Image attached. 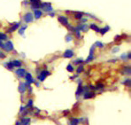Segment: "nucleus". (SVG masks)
I'll return each mask as SVG.
<instances>
[{
  "label": "nucleus",
  "mask_w": 131,
  "mask_h": 125,
  "mask_svg": "<svg viewBox=\"0 0 131 125\" xmlns=\"http://www.w3.org/2000/svg\"><path fill=\"white\" fill-rule=\"evenodd\" d=\"M2 48H4V49H5V51H7V52L13 50V42H12V41H7L5 44H3Z\"/></svg>",
  "instance_id": "1"
},
{
  "label": "nucleus",
  "mask_w": 131,
  "mask_h": 125,
  "mask_svg": "<svg viewBox=\"0 0 131 125\" xmlns=\"http://www.w3.org/2000/svg\"><path fill=\"white\" fill-rule=\"evenodd\" d=\"M23 21L27 23H29V22L33 21V14L31 13H27L23 17Z\"/></svg>",
  "instance_id": "2"
},
{
  "label": "nucleus",
  "mask_w": 131,
  "mask_h": 125,
  "mask_svg": "<svg viewBox=\"0 0 131 125\" xmlns=\"http://www.w3.org/2000/svg\"><path fill=\"white\" fill-rule=\"evenodd\" d=\"M50 75V72L49 71H47V70H43L42 72H41V74L39 75V76H38V79L40 80L41 82L44 81V79L46 78L47 75Z\"/></svg>",
  "instance_id": "3"
},
{
  "label": "nucleus",
  "mask_w": 131,
  "mask_h": 125,
  "mask_svg": "<svg viewBox=\"0 0 131 125\" xmlns=\"http://www.w3.org/2000/svg\"><path fill=\"white\" fill-rule=\"evenodd\" d=\"M58 20H59V21L60 22L63 26L68 25V20H67V18H66L65 16H59V18H58Z\"/></svg>",
  "instance_id": "4"
},
{
  "label": "nucleus",
  "mask_w": 131,
  "mask_h": 125,
  "mask_svg": "<svg viewBox=\"0 0 131 125\" xmlns=\"http://www.w3.org/2000/svg\"><path fill=\"white\" fill-rule=\"evenodd\" d=\"M30 2L32 4V8L33 9H36L39 8L41 5V1L40 0H30Z\"/></svg>",
  "instance_id": "5"
},
{
  "label": "nucleus",
  "mask_w": 131,
  "mask_h": 125,
  "mask_svg": "<svg viewBox=\"0 0 131 125\" xmlns=\"http://www.w3.org/2000/svg\"><path fill=\"white\" fill-rule=\"evenodd\" d=\"M16 75H18L19 77H23L26 75V70L23 68H19L18 70H16Z\"/></svg>",
  "instance_id": "6"
},
{
  "label": "nucleus",
  "mask_w": 131,
  "mask_h": 125,
  "mask_svg": "<svg viewBox=\"0 0 131 125\" xmlns=\"http://www.w3.org/2000/svg\"><path fill=\"white\" fill-rule=\"evenodd\" d=\"M25 75H26V80H27V83H28V84H30V83H35V80L33 79V77H32L31 74L28 73V74Z\"/></svg>",
  "instance_id": "7"
},
{
  "label": "nucleus",
  "mask_w": 131,
  "mask_h": 125,
  "mask_svg": "<svg viewBox=\"0 0 131 125\" xmlns=\"http://www.w3.org/2000/svg\"><path fill=\"white\" fill-rule=\"evenodd\" d=\"M74 56V52L72 50H66L63 54L64 58H72Z\"/></svg>",
  "instance_id": "8"
},
{
  "label": "nucleus",
  "mask_w": 131,
  "mask_h": 125,
  "mask_svg": "<svg viewBox=\"0 0 131 125\" xmlns=\"http://www.w3.org/2000/svg\"><path fill=\"white\" fill-rule=\"evenodd\" d=\"M83 97H84L85 99H91V98H94V97H95V93H93V92H89V91H87V92H85V93H84Z\"/></svg>",
  "instance_id": "9"
},
{
  "label": "nucleus",
  "mask_w": 131,
  "mask_h": 125,
  "mask_svg": "<svg viewBox=\"0 0 131 125\" xmlns=\"http://www.w3.org/2000/svg\"><path fill=\"white\" fill-rule=\"evenodd\" d=\"M26 86H27L26 83H20V86H19L20 92H21V93L25 92L26 91Z\"/></svg>",
  "instance_id": "10"
},
{
  "label": "nucleus",
  "mask_w": 131,
  "mask_h": 125,
  "mask_svg": "<svg viewBox=\"0 0 131 125\" xmlns=\"http://www.w3.org/2000/svg\"><path fill=\"white\" fill-rule=\"evenodd\" d=\"M94 47L95 46H92V48L91 49V52H90V56L88 57L87 60H86V62H90L91 60L93 59V53H94Z\"/></svg>",
  "instance_id": "11"
},
{
  "label": "nucleus",
  "mask_w": 131,
  "mask_h": 125,
  "mask_svg": "<svg viewBox=\"0 0 131 125\" xmlns=\"http://www.w3.org/2000/svg\"><path fill=\"white\" fill-rule=\"evenodd\" d=\"M42 14H43V13H42V11L35 9V19H40Z\"/></svg>",
  "instance_id": "12"
},
{
  "label": "nucleus",
  "mask_w": 131,
  "mask_h": 125,
  "mask_svg": "<svg viewBox=\"0 0 131 125\" xmlns=\"http://www.w3.org/2000/svg\"><path fill=\"white\" fill-rule=\"evenodd\" d=\"M29 122H30V119L26 117V118H23L21 120V124L22 125H29Z\"/></svg>",
  "instance_id": "13"
},
{
  "label": "nucleus",
  "mask_w": 131,
  "mask_h": 125,
  "mask_svg": "<svg viewBox=\"0 0 131 125\" xmlns=\"http://www.w3.org/2000/svg\"><path fill=\"white\" fill-rule=\"evenodd\" d=\"M79 123V120L76 118H73L71 119V121L69 122V125H77Z\"/></svg>",
  "instance_id": "14"
},
{
  "label": "nucleus",
  "mask_w": 131,
  "mask_h": 125,
  "mask_svg": "<svg viewBox=\"0 0 131 125\" xmlns=\"http://www.w3.org/2000/svg\"><path fill=\"white\" fill-rule=\"evenodd\" d=\"M20 23H15V25L13 26L12 28H10L9 30H8V32H13V31H14V30H16V29L20 27Z\"/></svg>",
  "instance_id": "15"
},
{
  "label": "nucleus",
  "mask_w": 131,
  "mask_h": 125,
  "mask_svg": "<svg viewBox=\"0 0 131 125\" xmlns=\"http://www.w3.org/2000/svg\"><path fill=\"white\" fill-rule=\"evenodd\" d=\"M84 91V88L83 87H81V84L79 85V88H78V90H77V91H76V95L77 96H79V95H81L82 92Z\"/></svg>",
  "instance_id": "16"
},
{
  "label": "nucleus",
  "mask_w": 131,
  "mask_h": 125,
  "mask_svg": "<svg viewBox=\"0 0 131 125\" xmlns=\"http://www.w3.org/2000/svg\"><path fill=\"white\" fill-rule=\"evenodd\" d=\"M110 29V28L107 26V27H105V28H103L102 29H99V32L101 33V35H105V33H106V32L108 31Z\"/></svg>",
  "instance_id": "17"
},
{
  "label": "nucleus",
  "mask_w": 131,
  "mask_h": 125,
  "mask_svg": "<svg viewBox=\"0 0 131 125\" xmlns=\"http://www.w3.org/2000/svg\"><path fill=\"white\" fill-rule=\"evenodd\" d=\"M12 63H13V67H20L21 66V61H20V60H13Z\"/></svg>",
  "instance_id": "18"
},
{
  "label": "nucleus",
  "mask_w": 131,
  "mask_h": 125,
  "mask_svg": "<svg viewBox=\"0 0 131 125\" xmlns=\"http://www.w3.org/2000/svg\"><path fill=\"white\" fill-rule=\"evenodd\" d=\"M91 28H92V29H94V30H95L96 32H99V28H97V26L96 25V24H91Z\"/></svg>",
  "instance_id": "19"
},
{
  "label": "nucleus",
  "mask_w": 131,
  "mask_h": 125,
  "mask_svg": "<svg viewBox=\"0 0 131 125\" xmlns=\"http://www.w3.org/2000/svg\"><path fill=\"white\" fill-rule=\"evenodd\" d=\"M26 28H27V26H23V27H21V28H20V30H19L20 34V35L24 34V31L26 30Z\"/></svg>",
  "instance_id": "20"
},
{
  "label": "nucleus",
  "mask_w": 131,
  "mask_h": 125,
  "mask_svg": "<svg viewBox=\"0 0 131 125\" xmlns=\"http://www.w3.org/2000/svg\"><path fill=\"white\" fill-rule=\"evenodd\" d=\"M7 36L6 35L3 34V33H0V40H6Z\"/></svg>",
  "instance_id": "21"
},
{
  "label": "nucleus",
  "mask_w": 131,
  "mask_h": 125,
  "mask_svg": "<svg viewBox=\"0 0 131 125\" xmlns=\"http://www.w3.org/2000/svg\"><path fill=\"white\" fill-rule=\"evenodd\" d=\"M5 67H6L7 68H9V69H13V63L12 62H8L7 64H5Z\"/></svg>",
  "instance_id": "22"
},
{
  "label": "nucleus",
  "mask_w": 131,
  "mask_h": 125,
  "mask_svg": "<svg viewBox=\"0 0 131 125\" xmlns=\"http://www.w3.org/2000/svg\"><path fill=\"white\" fill-rule=\"evenodd\" d=\"M66 69H67V71H69V72H73V71H74V68H73L71 65H68V66L66 67Z\"/></svg>",
  "instance_id": "23"
},
{
  "label": "nucleus",
  "mask_w": 131,
  "mask_h": 125,
  "mask_svg": "<svg viewBox=\"0 0 131 125\" xmlns=\"http://www.w3.org/2000/svg\"><path fill=\"white\" fill-rule=\"evenodd\" d=\"M82 15H83V13H77L76 15H75V18L76 19H81V17H82Z\"/></svg>",
  "instance_id": "24"
},
{
  "label": "nucleus",
  "mask_w": 131,
  "mask_h": 125,
  "mask_svg": "<svg viewBox=\"0 0 131 125\" xmlns=\"http://www.w3.org/2000/svg\"><path fill=\"white\" fill-rule=\"evenodd\" d=\"M72 36H66V42H70V41H72Z\"/></svg>",
  "instance_id": "25"
},
{
  "label": "nucleus",
  "mask_w": 131,
  "mask_h": 125,
  "mask_svg": "<svg viewBox=\"0 0 131 125\" xmlns=\"http://www.w3.org/2000/svg\"><path fill=\"white\" fill-rule=\"evenodd\" d=\"M82 70H83V67H82V66H80L78 68H77V73H78V74H80V73H81Z\"/></svg>",
  "instance_id": "26"
},
{
  "label": "nucleus",
  "mask_w": 131,
  "mask_h": 125,
  "mask_svg": "<svg viewBox=\"0 0 131 125\" xmlns=\"http://www.w3.org/2000/svg\"><path fill=\"white\" fill-rule=\"evenodd\" d=\"M96 46H98L100 47V48H102V47L104 46V44H102V43H100V42H97V43H96Z\"/></svg>",
  "instance_id": "27"
},
{
  "label": "nucleus",
  "mask_w": 131,
  "mask_h": 125,
  "mask_svg": "<svg viewBox=\"0 0 131 125\" xmlns=\"http://www.w3.org/2000/svg\"><path fill=\"white\" fill-rule=\"evenodd\" d=\"M74 62H75V64H80V63L83 62V60H82V59H76V60H75Z\"/></svg>",
  "instance_id": "28"
},
{
  "label": "nucleus",
  "mask_w": 131,
  "mask_h": 125,
  "mask_svg": "<svg viewBox=\"0 0 131 125\" xmlns=\"http://www.w3.org/2000/svg\"><path fill=\"white\" fill-rule=\"evenodd\" d=\"M124 83H125V84H127V83H128V85L129 86V85H130V79H128L127 81H125Z\"/></svg>",
  "instance_id": "29"
},
{
  "label": "nucleus",
  "mask_w": 131,
  "mask_h": 125,
  "mask_svg": "<svg viewBox=\"0 0 131 125\" xmlns=\"http://www.w3.org/2000/svg\"><path fill=\"white\" fill-rule=\"evenodd\" d=\"M103 87H104V85L101 84V83H99V84H97V86L96 89H100V88H103Z\"/></svg>",
  "instance_id": "30"
},
{
  "label": "nucleus",
  "mask_w": 131,
  "mask_h": 125,
  "mask_svg": "<svg viewBox=\"0 0 131 125\" xmlns=\"http://www.w3.org/2000/svg\"><path fill=\"white\" fill-rule=\"evenodd\" d=\"M0 58H5V54L1 51H0Z\"/></svg>",
  "instance_id": "31"
},
{
  "label": "nucleus",
  "mask_w": 131,
  "mask_h": 125,
  "mask_svg": "<svg viewBox=\"0 0 131 125\" xmlns=\"http://www.w3.org/2000/svg\"><path fill=\"white\" fill-rule=\"evenodd\" d=\"M121 59H127V54H123V55L121 56Z\"/></svg>",
  "instance_id": "32"
},
{
  "label": "nucleus",
  "mask_w": 131,
  "mask_h": 125,
  "mask_svg": "<svg viewBox=\"0 0 131 125\" xmlns=\"http://www.w3.org/2000/svg\"><path fill=\"white\" fill-rule=\"evenodd\" d=\"M16 125H22L21 124V122H19V121H17V122H16Z\"/></svg>",
  "instance_id": "33"
},
{
  "label": "nucleus",
  "mask_w": 131,
  "mask_h": 125,
  "mask_svg": "<svg viewBox=\"0 0 131 125\" xmlns=\"http://www.w3.org/2000/svg\"><path fill=\"white\" fill-rule=\"evenodd\" d=\"M117 51H118V48H115V49H114V50H113V52H117Z\"/></svg>",
  "instance_id": "34"
},
{
  "label": "nucleus",
  "mask_w": 131,
  "mask_h": 125,
  "mask_svg": "<svg viewBox=\"0 0 131 125\" xmlns=\"http://www.w3.org/2000/svg\"><path fill=\"white\" fill-rule=\"evenodd\" d=\"M3 46V44H2V42H1V40H0V47Z\"/></svg>",
  "instance_id": "35"
}]
</instances>
